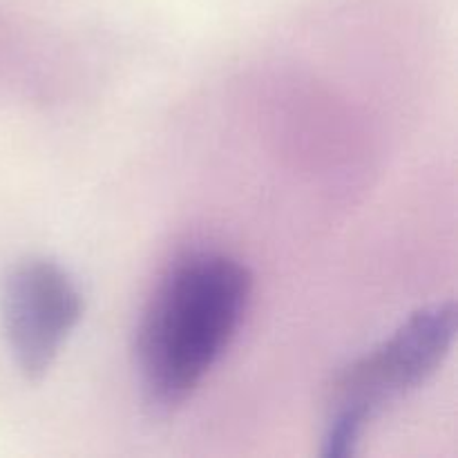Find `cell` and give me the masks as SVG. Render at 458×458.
Instances as JSON below:
<instances>
[{"mask_svg": "<svg viewBox=\"0 0 458 458\" xmlns=\"http://www.w3.org/2000/svg\"><path fill=\"white\" fill-rule=\"evenodd\" d=\"M253 277L224 253H191L161 277L143 311L137 367L146 410L174 414L195 394L235 338Z\"/></svg>", "mask_w": 458, "mask_h": 458, "instance_id": "6da1fadb", "label": "cell"}, {"mask_svg": "<svg viewBox=\"0 0 458 458\" xmlns=\"http://www.w3.org/2000/svg\"><path fill=\"white\" fill-rule=\"evenodd\" d=\"M454 335V304L438 302L416 311L378 347L352 362L331 387L322 454H353L365 429L441 367Z\"/></svg>", "mask_w": 458, "mask_h": 458, "instance_id": "7a4b0ae2", "label": "cell"}, {"mask_svg": "<svg viewBox=\"0 0 458 458\" xmlns=\"http://www.w3.org/2000/svg\"><path fill=\"white\" fill-rule=\"evenodd\" d=\"M83 295L70 273L47 258H25L3 289V325L18 369L40 380L83 318Z\"/></svg>", "mask_w": 458, "mask_h": 458, "instance_id": "3957f363", "label": "cell"}]
</instances>
